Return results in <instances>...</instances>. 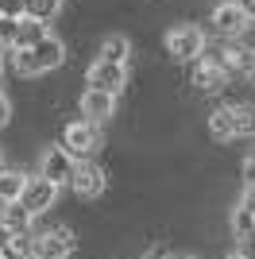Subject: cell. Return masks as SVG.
Masks as SVG:
<instances>
[{"instance_id":"6da1fadb","label":"cell","mask_w":255,"mask_h":259,"mask_svg":"<svg viewBox=\"0 0 255 259\" xmlns=\"http://www.w3.org/2000/svg\"><path fill=\"white\" fill-rule=\"evenodd\" d=\"M8 54H12L16 74H23V77H35V74H47V70H58V66L66 62V47H62V39H54V35L39 39L31 51H8Z\"/></svg>"},{"instance_id":"7a4b0ae2","label":"cell","mask_w":255,"mask_h":259,"mask_svg":"<svg viewBox=\"0 0 255 259\" xmlns=\"http://www.w3.org/2000/svg\"><path fill=\"white\" fill-rule=\"evenodd\" d=\"M58 147H62L74 162L93 159L97 147H101V128L85 124V120H74V124H66V128H62V143H58Z\"/></svg>"},{"instance_id":"3957f363","label":"cell","mask_w":255,"mask_h":259,"mask_svg":"<svg viewBox=\"0 0 255 259\" xmlns=\"http://www.w3.org/2000/svg\"><path fill=\"white\" fill-rule=\"evenodd\" d=\"M77 248L74 232L66 225H54V228H42V232H31V255L42 259H70Z\"/></svg>"},{"instance_id":"277c9868","label":"cell","mask_w":255,"mask_h":259,"mask_svg":"<svg viewBox=\"0 0 255 259\" xmlns=\"http://www.w3.org/2000/svg\"><path fill=\"white\" fill-rule=\"evenodd\" d=\"M205 51V35L201 27H193V23H182V27H170L166 31V54L174 62H197Z\"/></svg>"},{"instance_id":"5b68a950","label":"cell","mask_w":255,"mask_h":259,"mask_svg":"<svg viewBox=\"0 0 255 259\" xmlns=\"http://www.w3.org/2000/svg\"><path fill=\"white\" fill-rule=\"evenodd\" d=\"M54 201H58V186H51L47 178H39V174H27L23 194H20V201H16V205H20L23 213L35 221V217H42L47 209L54 205Z\"/></svg>"},{"instance_id":"8992f818","label":"cell","mask_w":255,"mask_h":259,"mask_svg":"<svg viewBox=\"0 0 255 259\" xmlns=\"http://www.w3.org/2000/svg\"><path fill=\"white\" fill-rule=\"evenodd\" d=\"M105 186H108V178H105V170H101L93 159L74 162V174H70V190H74L77 197H101V194H105Z\"/></svg>"},{"instance_id":"52a82bcc","label":"cell","mask_w":255,"mask_h":259,"mask_svg":"<svg viewBox=\"0 0 255 259\" xmlns=\"http://www.w3.org/2000/svg\"><path fill=\"white\" fill-rule=\"evenodd\" d=\"M85 85L97 89V93H108V97H116L120 89L128 85V66L93 62V66H89V74H85Z\"/></svg>"},{"instance_id":"ba28073f","label":"cell","mask_w":255,"mask_h":259,"mask_svg":"<svg viewBox=\"0 0 255 259\" xmlns=\"http://www.w3.org/2000/svg\"><path fill=\"white\" fill-rule=\"evenodd\" d=\"M70 174H74V159L62 151V147H47L42 151V162H39V178H47L51 186H70Z\"/></svg>"},{"instance_id":"9c48e42d","label":"cell","mask_w":255,"mask_h":259,"mask_svg":"<svg viewBox=\"0 0 255 259\" xmlns=\"http://www.w3.org/2000/svg\"><path fill=\"white\" fill-rule=\"evenodd\" d=\"M77 108H81V120H85V124L101 128V124H108V120H112V112H116V97L97 93V89H85L81 101H77Z\"/></svg>"},{"instance_id":"30bf717a","label":"cell","mask_w":255,"mask_h":259,"mask_svg":"<svg viewBox=\"0 0 255 259\" xmlns=\"http://www.w3.org/2000/svg\"><path fill=\"white\" fill-rule=\"evenodd\" d=\"M212 31L217 35H224V39H236V35H244L247 27H251V23H247V16L240 8H236L232 0H224V4H217V8H212Z\"/></svg>"},{"instance_id":"8fae6325","label":"cell","mask_w":255,"mask_h":259,"mask_svg":"<svg viewBox=\"0 0 255 259\" xmlns=\"http://www.w3.org/2000/svg\"><path fill=\"white\" fill-rule=\"evenodd\" d=\"M228 81H232V77L224 74V70H217V66H205V62H193V85L201 89V93H221Z\"/></svg>"},{"instance_id":"7c38bea8","label":"cell","mask_w":255,"mask_h":259,"mask_svg":"<svg viewBox=\"0 0 255 259\" xmlns=\"http://www.w3.org/2000/svg\"><path fill=\"white\" fill-rule=\"evenodd\" d=\"M47 23H39V20H27V16H20L16 20V47L12 51H31L39 39H47Z\"/></svg>"},{"instance_id":"4fadbf2b","label":"cell","mask_w":255,"mask_h":259,"mask_svg":"<svg viewBox=\"0 0 255 259\" xmlns=\"http://www.w3.org/2000/svg\"><path fill=\"white\" fill-rule=\"evenodd\" d=\"M23 182H27V174L12 170V166H0V205H16L23 194Z\"/></svg>"},{"instance_id":"5bb4252c","label":"cell","mask_w":255,"mask_h":259,"mask_svg":"<svg viewBox=\"0 0 255 259\" xmlns=\"http://www.w3.org/2000/svg\"><path fill=\"white\" fill-rule=\"evenodd\" d=\"M128 54H132V43H128L124 35H108L105 43H101V54H97V62H108V66H128Z\"/></svg>"},{"instance_id":"9a60e30c","label":"cell","mask_w":255,"mask_h":259,"mask_svg":"<svg viewBox=\"0 0 255 259\" xmlns=\"http://www.w3.org/2000/svg\"><path fill=\"white\" fill-rule=\"evenodd\" d=\"M236 140H255V105H228Z\"/></svg>"},{"instance_id":"2e32d148","label":"cell","mask_w":255,"mask_h":259,"mask_svg":"<svg viewBox=\"0 0 255 259\" xmlns=\"http://www.w3.org/2000/svg\"><path fill=\"white\" fill-rule=\"evenodd\" d=\"M232 77H244L247 85L255 89V47H236V58H232Z\"/></svg>"},{"instance_id":"e0dca14e","label":"cell","mask_w":255,"mask_h":259,"mask_svg":"<svg viewBox=\"0 0 255 259\" xmlns=\"http://www.w3.org/2000/svg\"><path fill=\"white\" fill-rule=\"evenodd\" d=\"M209 136H212V140H236L228 105H221V108H212V112H209Z\"/></svg>"},{"instance_id":"ac0fdd59","label":"cell","mask_w":255,"mask_h":259,"mask_svg":"<svg viewBox=\"0 0 255 259\" xmlns=\"http://www.w3.org/2000/svg\"><path fill=\"white\" fill-rule=\"evenodd\" d=\"M58 8H62V0H23V16H27V20H39V23L54 20Z\"/></svg>"},{"instance_id":"d6986e66","label":"cell","mask_w":255,"mask_h":259,"mask_svg":"<svg viewBox=\"0 0 255 259\" xmlns=\"http://www.w3.org/2000/svg\"><path fill=\"white\" fill-rule=\"evenodd\" d=\"M0 221L8 225L12 236H23V232H31V217L23 213L20 205H4V213H0Z\"/></svg>"},{"instance_id":"ffe728a7","label":"cell","mask_w":255,"mask_h":259,"mask_svg":"<svg viewBox=\"0 0 255 259\" xmlns=\"http://www.w3.org/2000/svg\"><path fill=\"white\" fill-rule=\"evenodd\" d=\"M251 232H255V213L247 205H236L232 209V236L236 240H247Z\"/></svg>"},{"instance_id":"44dd1931","label":"cell","mask_w":255,"mask_h":259,"mask_svg":"<svg viewBox=\"0 0 255 259\" xmlns=\"http://www.w3.org/2000/svg\"><path fill=\"white\" fill-rule=\"evenodd\" d=\"M240 205H247L255 213V155L244 159V197H240Z\"/></svg>"},{"instance_id":"7402d4cb","label":"cell","mask_w":255,"mask_h":259,"mask_svg":"<svg viewBox=\"0 0 255 259\" xmlns=\"http://www.w3.org/2000/svg\"><path fill=\"white\" fill-rule=\"evenodd\" d=\"M12 47H16V20L0 16V54H8Z\"/></svg>"},{"instance_id":"603a6c76","label":"cell","mask_w":255,"mask_h":259,"mask_svg":"<svg viewBox=\"0 0 255 259\" xmlns=\"http://www.w3.org/2000/svg\"><path fill=\"white\" fill-rule=\"evenodd\" d=\"M0 16H4V20H20L23 16V0H0Z\"/></svg>"},{"instance_id":"cb8c5ba5","label":"cell","mask_w":255,"mask_h":259,"mask_svg":"<svg viewBox=\"0 0 255 259\" xmlns=\"http://www.w3.org/2000/svg\"><path fill=\"white\" fill-rule=\"evenodd\" d=\"M12 120V105H8V97H4V89H0V128Z\"/></svg>"},{"instance_id":"d4e9b609","label":"cell","mask_w":255,"mask_h":259,"mask_svg":"<svg viewBox=\"0 0 255 259\" xmlns=\"http://www.w3.org/2000/svg\"><path fill=\"white\" fill-rule=\"evenodd\" d=\"M12 240H16V236H12V232H8V225L0 221V251H8V248H12Z\"/></svg>"},{"instance_id":"484cf974","label":"cell","mask_w":255,"mask_h":259,"mask_svg":"<svg viewBox=\"0 0 255 259\" xmlns=\"http://www.w3.org/2000/svg\"><path fill=\"white\" fill-rule=\"evenodd\" d=\"M240 251H244V259H255V232L247 240H240Z\"/></svg>"},{"instance_id":"4316f807","label":"cell","mask_w":255,"mask_h":259,"mask_svg":"<svg viewBox=\"0 0 255 259\" xmlns=\"http://www.w3.org/2000/svg\"><path fill=\"white\" fill-rule=\"evenodd\" d=\"M166 259H197V255H182V251H166Z\"/></svg>"},{"instance_id":"83f0119b","label":"cell","mask_w":255,"mask_h":259,"mask_svg":"<svg viewBox=\"0 0 255 259\" xmlns=\"http://www.w3.org/2000/svg\"><path fill=\"white\" fill-rule=\"evenodd\" d=\"M0 259H20V255H16V251L8 248V251H0Z\"/></svg>"},{"instance_id":"f1b7e54d","label":"cell","mask_w":255,"mask_h":259,"mask_svg":"<svg viewBox=\"0 0 255 259\" xmlns=\"http://www.w3.org/2000/svg\"><path fill=\"white\" fill-rule=\"evenodd\" d=\"M224 259H244V251H228V255H224Z\"/></svg>"},{"instance_id":"f546056e","label":"cell","mask_w":255,"mask_h":259,"mask_svg":"<svg viewBox=\"0 0 255 259\" xmlns=\"http://www.w3.org/2000/svg\"><path fill=\"white\" fill-rule=\"evenodd\" d=\"M0 74H4V54H0Z\"/></svg>"},{"instance_id":"4dcf8cb0","label":"cell","mask_w":255,"mask_h":259,"mask_svg":"<svg viewBox=\"0 0 255 259\" xmlns=\"http://www.w3.org/2000/svg\"><path fill=\"white\" fill-rule=\"evenodd\" d=\"M0 166H4V155H0Z\"/></svg>"},{"instance_id":"1f68e13d","label":"cell","mask_w":255,"mask_h":259,"mask_svg":"<svg viewBox=\"0 0 255 259\" xmlns=\"http://www.w3.org/2000/svg\"><path fill=\"white\" fill-rule=\"evenodd\" d=\"M31 259H42V255H31Z\"/></svg>"}]
</instances>
